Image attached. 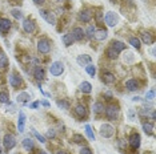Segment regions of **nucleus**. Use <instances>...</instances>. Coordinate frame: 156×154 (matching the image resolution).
Returning a JSON list of instances; mask_svg holds the SVG:
<instances>
[{
	"label": "nucleus",
	"instance_id": "nucleus-1",
	"mask_svg": "<svg viewBox=\"0 0 156 154\" xmlns=\"http://www.w3.org/2000/svg\"><path fill=\"white\" fill-rule=\"evenodd\" d=\"M104 112H105V117H107V120H109V121H116L120 116V109L118 105H115V104L108 105L104 109Z\"/></svg>",
	"mask_w": 156,
	"mask_h": 154
},
{
	"label": "nucleus",
	"instance_id": "nucleus-2",
	"mask_svg": "<svg viewBox=\"0 0 156 154\" xmlns=\"http://www.w3.org/2000/svg\"><path fill=\"white\" fill-rule=\"evenodd\" d=\"M37 51L41 55H48L51 52V41L47 37H41L37 40Z\"/></svg>",
	"mask_w": 156,
	"mask_h": 154
},
{
	"label": "nucleus",
	"instance_id": "nucleus-3",
	"mask_svg": "<svg viewBox=\"0 0 156 154\" xmlns=\"http://www.w3.org/2000/svg\"><path fill=\"white\" fill-rule=\"evenodd\" d=\"M49 73L55 77L62 76L63 73H64V62L63 61H54L51 65H49Z\"/></svg>",
	"mask_w": 156,
	"mask_h": 154
},
{
	"label": "nucleus",
	"instance_id": "nucleus-4",
	"mask_svg": "<svg viewBox=\"0 0 156 154\" xmlns=\"http://www.w3.org/2000/svg\"><path fill=\"white\" fill-rule=\"evenodd\" d=\"M104 22L108 27H116L119 23V15L113 11H108L104 16Z\"/></svg>",
	"mask_w": 156,
	"mask_h": 154
},
{
	"label": "nucleus",
	"instance_id": "nucleus-5",
	"mask_svg": "<svg viewBox=\"0 0 156 154\" xmlns=\"http://www.w3.org/2000/svg\"><path fill=\"white\" fill-rule=\"evenodd\" d=\"M99 134L103 138H111L115 134V128L109 124H103L100 126V130H99Z\"/></svg>",
	"mask_w": 156,
	"mask_h": 154
},
{
	"label": "nucleus",
	"instance_id": "nucleus-6",
	"mask_svg": "<svg viewBox=\"0 0 156 154\" xmlns=\"http://www.w3.org/2000/svg\"><path fill=\"white\" fill-rule=\"evenodd\" d=\"M3 146H4L5 150H12L13 148L16 146V138L15 136L11 134V133H8V134L4 136V138H3Z\"/></svg>",
	"mask_w": 156,
	"mask_h": 154
},
{
	"label": "nucleus",
	"instance_id": "nucleus-7",
	"mask_svg": "<svg viewBox=\"0 0 156 154\" xmlns=\"http://www.w3.org/2000/svg\"><path fill=\"white\" fill-rule=\"evenodd\" d=\"M22 27H23V29H24V32L26 33H34L35 29H36V23H35V20L28 17V19L23 20Z\"/></svg>",
	"mask_w": 156,
	"mask_h": 154
},
{
	"label": "nucleus",
	"instance_id": "nucleus-8",
	"mask_svg": "<svg viewBox=\"0 0 156 154\" xmlns=\"http://www.w3.org/2000/svg\"><path fill=\"white\" fill-rule=\"evenodd\" d=\"M128 143H129V146H131V148H132L133 150H137V149L140 148V143H141L140 136L137 134V133H132V134L129 136Z\"/></svg>",
	"mask_w": 156,
	"mask_h": 154
},
{
	"label": "nucleus",
	"instance_id": "nucleus-9",
	"mask_svg": "<svg viewBox=\"0 0 156 154\" xmlns=\"http://www.w3.org/2000/svg\"><path fill=\"white\" fill-rule=\"evenodd\" d=\"M101 81L104 84H107V85H112V84H115V81H116V77L109 71H103L101 72Z\"/></svg>",
	"mask_w": 156,
	"mask_h": 154
},
{
	"label": "nucleus",
	"instance_id": "nucleus-10",
	"mask_svg": "<svg viewBox=\"0 0 156 154\" xmlns=\"http://www.w3.org/2000/svg\"><path fill=\"white\" fill-rule=\"evenodd\" d=\"M40 16L43 17L48 24H51V25H55L56 24V17H55V15L52 12L45 11V9H40Z\"/></svg>",
	"mask_w": 156,
	"mask_h": 154
},
{
	"label": "nucleus",
	"instance_id": "nucleus-11",
	"mask_svg": "<svg viewBox=\"0 0 156 154\" xmlns=\"http://www.w3.org/2000/svg\"><path fill=\"white\" fill-rule=\"evenodd\" d=\"M8 77H9V79H8L9 85H11L12 88H19V86L23 84L22 77H20L19 75H17V73H11V75H9Z\"/></svg>",
	"mask_w": 156,
	"mask_h": 154
},
{
	"label": "nucleus",
	"instance_id": "nucleus-12",
	"mask_svg": "<svg viewBox=\"0 0 156 154\" xmlns=\"http://www.w3.org/2000/svg\"><path fill=\"white\" fill-rule=\"evenodd\" d=\"M71 35H72V37L75 41H81L84 37H86V32H84V29L81 27H75L72 29V32H71Z\"/></svg>",
	"mask_w": 156,
	"mask_h": 154
},
{
	"label": "nucleus",
	"instance_id": "nucleus-13",
	"mask_svg": "<svg viewBox=\"0 0 156 154\" xmlns=\"http://www.w3.org/2000/svg\"><path fill=\"white\" fill-rule=\"evenodd\" d=\"M26 120H27V116L24 113V110H20L19 120H17V130H19V133H23L24 129H26Z\"/></svg>",
	"mask_w": 156,
	"mask_h": 154
},
{
	"label": "nucleus",
	"instance_id": "nucleus-14",
	"mask_svg": "<svg viewBox=\"0 0 156 154\" xmlns=\"http://www.w3.org/2000/svg\"><path fill=\"white\" fill-rule=\"evenodd\" d=\"M92 11L91 9H83V11H80L79 13V19H80V22H83V23H90L91 20H92Z\"/></svg>",
	"mask_w": 156,
	"mask_h": 154
},
{
	"label": "nucleus",
	"instance_id": "nucleus-15",
	"mask_svg": "<svg viewBox=\"0 0 156 154\" xmlns=\"http://www.w3.org/2000/svg\"><path fill=\"white\" fill-rule=\"evenodd\" d=\"M11 27H12L11 20L5 19V17H2V19H0V32L2 33H7L9 29H11Z\"/></svg>",
	"mask_w": 156,
	"mask_h": 154
},
{
	"label": "nucleus",
	"instance_id": "nucleus-16",
	"mask_svg": "<svg viewBox=\"0 0 156 154\" xmlns=\"http://www.w3.org/2000/svg\"><path fill=\"white\" fill-rule=\"evenodd\" d=\"M126 88L127 90H129V92H136L137 89H139V81H137L136 79H129L126 81Z\"/></svg>",
	"mask_w": 156,
	"mask_h": 154
},
{
	"label": "nucleus",
	"instance_id": "nucleus-17",
	"mask_svg": "<svg viewBox=\"0 0 156 154\" xmlns=\"http://www.w3.org/2000/svg\"><path fill=\"white\" fill-rule=\"evenodd\" d=\"M76 62L79 64L80 66H86L88 64H91L92 62V57L90 55H80L76 57Z\"/></svg>",
	"mask_w": 156,
	"mask_h": 154
},
{
	"label": "nucleus",
	"instance_id": "nucleus-18",
	"mask_svg": "<svg viewBox=\"0 0 156 154\" xmlns=\"http://www.w3.org/2000/svg\"><path fill=\"white\" fill-rule=\"evenodd\" d=\"M34 77L37 80V81H41V80L45 79V71H44L43 66H40V65L35 66V69H34Z\"/></svg>",
	"mask_w": 156,
	"mask_h": 154
},
{
	"label": "nucleus",
	"instance_id": "nucleus-19",
	"mask_svg": "<svg viewBox=\"0 0 156 154\" xmlns=\"http://www.w3.org/2000/svg\"><path fill=\"white\" fill-rule=\"evenodd\" d=\"M75 114L79 118H87L88 117V110H87V108L84 106V105H76V108H75Z\"/></svg>",
	"mask_w": 156,
	"mask_h": 154
},
{
	"label": "nucleus",
	"instance_id": "nucleus-20",
	"mask_svg": "<svg viewBox=\"0 0 156 154\" xmlns=\"http://www.w3.org/2000/svg\"><path fill=\"white\" fill-rule=\"evenodd\" d=\"M141 41H143L144 44H147V45H152L155 43V37H154V35L150 33V32H143L141 33Z\"/></svg>",
	"mask_w": 156,
	"mask_h": 154
},
{
	"label": "nucleus",
	"instance_id": "nucleus-21",
	"mask_svg": "<svg viewBox=\"0 0 156 154\" xmlns=\"http://www.w3.org/2000/svg\"><path fill=\"white\" fill-rule=\"evenodd\" d=\"M109 47H111L112 49H115L118 53H120V52H123L126 49V44H124L123 41H119V40H113Z\"/></svg>",
	"mask_w": 156,
	"mask_h": 154
},
{
	"label": "nucleus",
	"instance_id": "nucleus-22",
	"mask_svg": "<svg viewBox=\"0 0 156 154\" xmlns=\"http://www.w3.org/2000/svg\"><path fill=\"white\" fill-rule=\"evenodd\" d=\"M22 145H23V148L26 149L27 152H31V150L35 149V142H34V139L30 138V137H26V138H24L23 142H22Z\"/></svg>",
	"mask_w": 156,
	"mask_h": 154
},
{
	"label": "nucleus",
	"instance_id": "nucleus-23",
	"mask_svg": "<svg viewBox=\"0 0 156 154\" xmlns=\"http://www.w3.org/2000/svg\"><path fill=\"white\" fill-rule=\"evenodd\" d=\"M30 94H28L27 92H22V93H19L17 94V97H16V101L19 104H23V105H26V104H28L30 102Z\"/></svg>",
	"mask_w": 156,
	"mask_h": 154
},
{
	"label": "nucleus",
	"instance_id": "nucleus-24",
	"mask_svg": "<svg viewBox=\"0 0 156 154\" xmlns=\"http://www.w3.org/2000/svg\"><path fill=\"white\" fill-rule=\"evenodd\" d=\"M128 43H129L131 47L135 48L136 51H139L140 48H141V41H140V38L136 37V36H131V37L128 38Z\"/></svg>",
	"mask_w": 156,
	"mask_h": 154
},
{
	"label": "nucleus",
	"instance_id": "nucleus-25",
	"mask_svg": "<svg viewBox=\"0 0 156 154\" xmlns=\"http://www.w3.org/2000/svg\"><path fill=\"white\" fill-rule=\"evenodd\" d=\"M79 90L81 93H86V94H90L92 92V85L88 81H83L79 85Z\"/></svg>",
	"mask_w": 156,
	"mask_h": 154
},
{
	"label": "nucleus",
	"instance_id": "nucleus-26",
	"mask_svg": "<svg viewBox=\"0 0 156 154\" xmlns=\"http://www.w3.org/2000/svg\"><path fill=\"white\" fill-rule=\"evenodd\" d=\"M108 36V32H107V29H99L95 32V38H96L98 41H103V40H105Z\"/></svg>",
	"mask_w": 156,
	"mask_h": 154
},
{
	"label": "nucleus",
	"instance_id": "nucleus-27",
	"mask_svg": "<svg viewBox=\"0 0 156 154\" xmlns=\"http://www.w3.org/2000/svg\"><path fill=\"white\" fill-rule=\"evenodd\" d=\"M104 109H105L104 104L100 102V101H96V102L94 104V106H92V110H94V113H96V114L104 113Z\"/></svg>",
	"mask_w": 156,
	"mask_h": 154
},
{
	"label": "nucleus",
	"instance_id": "nucleus-28",
	"mask_svg": "<svg viewBox=\"0 0 156 154\" xmlns=\"http://www.w3.org/2000/svg\"><path fill=\"white\" fill-rule=\"evenodd\" d=\"M56 105H58V108H59V109H63V110H68L69 108H71L69 101H67L66 99L58 100V101H56Z\"/></svg>",
	"mask_w": 156,
	"mask_h": 154
},
{
	"label": "nucleus",
	"instance_id": "nucleus-29",
	"mask_svg": "<svg viewBox=\"0 0 156 154\" xmlns=\"http://www.w3.org/2000/svg\"><path fill=\"white\" fill-rule=\"evenodd\" d=\"M62 41L64 43L66 47H71L75 40H73V37H72V35L71 33H66V35H63L62 36Z\"/></svg>",
	"mask_w": 156,
	"mask_h": 154
},
{
	"label": "nucleus",
	"instance_id": "nucleus-30",
	"mask_svg": "<svg viewBox=\"0 0 156 154\" xmlns=\"http://www.w3.org/2000/svg\"><path fill=\"white\" fill-rule=\"evenodd\" d=\"M9 61H8V57L5 56L4 52L0 51V69H5L8 66Z\"/></svg>",
	"mask_w": 156,
	"mask_h": 154
},
{
	"label": "nucleus",
	"instance_id": "nucleus-31",
	"mask_svg": "<svg viewBox=\"0 0 156 154\" xmlns=\"http://www.w3.org/2000/svg\"><path fill=\"white\" fill-rule=\"evenodd\" d=\"M105 56H107L109 60H116V59L119 57V53L115 49H112L111 47H108L107 49H105Z\"/></svg>",
	"mask_w": 156,
	"mask_h": 154
},
{
	"label": "nucleus",
	"instance_id": "nucleus-32",
	"mask_svg": "<svg viewBox=\"0 0 156 154\" xmlns=\"http://www.w3.org/2000/svg\"><path fill=\"white\" fill-rule=\"evenodd\" d=\"M143 130H144L145 134H148V136L154 134V124H152V122H144L143 124Z\"/></svg>",
	"mask_w": 156,
	"mask_h": 154
},
{
	"label": "nucleus",
	"instance_id": "nucleus-33",
	"mask_svg": "<svg viewBox=\"0 0 156 154\" xmlns=\"http://www.w3.org/2000/svg\"><path fill=\"white\" fill-rule=\"evenodd\" d=\"M0 102L2 104L9 102V93L7 92V90H2V92H0Z\"/></svg>",
	"mask_w": 156,
	"mask_h": 154
},
{
	"label": "nucleus",
	"instance_id": "nucleus-34",
	"mask_svg": "<svg viewBox=\"0 0 156 154\" xmlns=\"http://www.w3.org/2000/svg\"><path fill=\"white\" fill-rule=\"evenodd\" d=\"M87 35V37H90V38H94L95 36V32H96V28H95V25H92V24H90V25L87 27V29L84 31Z\"/></svg>",
	"mask_w": 156,
	"mask_h": 154
},
{
	"label": "nucleus",
	"instance_id": "nucleus-35",
	"mask_svg": "<svg viewBox=\"0 0 156 154\" xmlns=\"http://www.w3.org/2000/svg\"><path fill=\"white\" fill-rule=\"evenodd\" d=\"M84 130H86V134H87V137L91 139V141H95V133L94 130H92V128H91V125H86L84 126Z\"/></svg>",
	"mask_w": 156,
	"mask_h": 154
},
{
	"label": "nucleus",
	"instance_id": "nucleus-36",
	"mask_svg": "<svg viewBox=\"0 0 156 154\" xmlns=\"http://www.w3.org/2000/svg\"><path fill=\"white\" fill-rule=\"evenodd\" d=\"M84 68H86V72H87L91 77H94L95 75H96V68H95V65L92 64V62H91V64H88V65H86Z\"/></svg>",
	"mask_w": 156,
	"mask_h": 154
},
{
	"label": "nucleus",
	"instance_id": "nucleus-37",
	"mask_svg": "<svg viewBox=\"0 0 156 154\" xmlns=\"http://www.w3.org/2000/svg\"><path fill=\"white\" fill-rule=\"evenodd\" d=\"M72 141L75 143H84L86 142V138H84L81 134H73L72 136Z\"/></svg>",
	"mask_w": 156,
	"mask_h": 154
},
{
	"label": "nucleus",
	"instance_id": "nucleus-38",
	"mask_svg": "<svg viewBox=\"0 0 156 154\" xmlns=\"http://www.w3.org/2000/svg\"><path fill=\"white\" fill-rule=\"evenodd\" d=\"M11 15H12L13 17H15V19H17V20L23 19V12L20 11V9H17V8L11 9Z\"/></svg>",
	"mask_w": 156,
	"mask_h": 154
},
{
	"label": "nucleus",
	"instance_id": "nucleus-39",
	"mask_svg": "<svg viewBox=\"0 0 156 154\" xmlns=\"http://www.w3.org/2000/svg\"><path fill=\"white\" fill-rule=\"evenodd\" d=\"M154 99H155V89L151 88L147 93H145V100L147 101H154Z\"/></svg>",
	"mask_w": 156,
	"mask_h": 154
},
{
	"label": "nucleus",
	"instance_id": "nucleus-40",
	"mask_svg": "<svg viewBox=\"0 0 156 154\" xmlns=\"http://www.w3.org/2000/svg\"><path fill=\"white\" fill-rule=\"evenodd\" d=\"M32 133H34V136H35V137H36L41 143H45V142H47V139H45L44 136H41L40 133H37L36 130H35V129H32Z\"/></svg>",
	"mask_w": 156,
	"mask_h": 154
},
{
	"label": "nucleus",
	"instance_id": "nucleus-41",
	"mask_svg": "<svg viewBox=\"0 0 156 154\" xmlns=\"http://www.w3.org/2000/svg\"><path fill=\"white\" fill-rule=\"evenodd\" d=\"M45 137L54 139V138L56 137V132H55V129H48V132H47V134H45Z\"/></svg>",
	"mask_w": 156,
	"mask_h": 154
},
{
	"label": "nucleus",
	"instance_id": "nucleus-42",
	"mask_svg": "<svg viewBox=\"0 0 156 154\" xmlns=\"http://www.w3.org/2000/svg\"><path fill=\"white\" fill-rule=\"evenodd\" d=\"M80 154H94V152L91 150V148H88V146H84V148H81Z\"/></svg>",
	"mask_w": 156,
	"mask_h": 154
},
{
	"label": "nucleus",
	"instance_id": "nucleus-43",
	"mask_svg": "<svg viewBox=\"0 0 156 154\" xmlns=\"http://www.w3.org/2000/svg\"><path fill=\"white\" fill-rule=\"evenodd\" d=\"M39 105H40V101H35V102L30 104V108H31V109H37Z\"/></svg>",
	"mask_w": 156,
	"mask_h": 154
},
{
	"label": "nucleus",
	"instance_id": "nucleus-44",
	"mask_svg": "<svg viewBox=\"0 0 156 154\" xmlns=\"http://www.w3.org/2000/svg\"><path fill=\"white\" fill-rule=\"evenodd\" d=\"M119 148L122 149V150H124L127 148V143H126V141H124V139H120L119 141Z\"/></svg>",
	"mask_w": 156,
	"mask_h": 154
},
{
	"label": "nucleus",
	"instance_id": "nucleus-45",
	"mask_svg": "<svg viewBox=\"0 0 156 154\" xmlns=\"http://www.w3.org/2000/svg\"><path fill=\"white\" fill-rule=\"evenodd\" d=\"M32 2H34L36 5H43L44 3H45V0H32Z\"/></svg>",
	"mask_w": 156,
	"mask_h": 154
},
{
	"label": "nucleus",
	"instance_id": "nucleus-46",
	"mask_svg": "<svg viewBox=\"0 0 156 154\" xmlns=\"http://www.w3.org/2000/svg\"><path fill=\"white\" fill-rule=\"evenodd\" d=\"M40 104L43 105V106H45V108H49L51 106V104L48 102V101H45V100H43V101H40Z\"/></svg>",
	"mask_w": 156,
	"mask_h": 154
},
{
	"label": "nucleus",
	"instance_id": "nucleus-47",
	"mask_svg": "<svg viewBox=\"0 0 156 154\" xmlns=\"http://www.w3.org/2000/svg\"><path fill=\"white\" fill-rule=\"evenodd\" d=\"M96 20H98L99 23L101 22V12H98V13H96Z\"/></svg>",
	"mask_w": 156,
	"mask_h": 154
},
{
	"label": "nucleus",
	"instance_id": "nucleus-48",
	"mask_svg": "<svg viewBox=\"0 0 156 154\" xmlns=\"http://www.w3.org/2000/svg\"><path fill=\"white\" fill-rule=\"evenodd\" d=\"M132 101H133V102H139V101H141V97L136 96V97H133V99H132Z\"/></svg>",
	"mask_w": 156,
	"mask_h": 154
},
{
	"label": "nucleus",
	"instance_id": "nucleus-49",
	"mask_svg": "<svg viewBox=\"0 0 156 154\" xmlns=\"http://www.w3.org/2000/svg\"><path fill=\"white\" fill-rule=\"evenodd\" d=\"M56 154H68V153H67L66 150H59V152L56 153Z\"/></svg>",
	"mask_w": 156,
	"mask_h": 154
},
{
	"label": "nucleus",
	"instance_id": "nucleus-50",
	"mask_svg": "<svg viewBox=\"0 0 156 154\" xmlns=\"http://www.w3.org/2000/svg\"><path fill=\"white\" fill-rule=\"evenodd\" d=\"M37 154H48L47 152H45V150H39V153Z\"/></svg>",
	"mask_w": 156,
	"mask_h": 154
},
{
	"label": "nucleus",
	"instance_id": "nucleus-51",
	"mask_svg": "<svg viewBox=\"0 0 156 154\" xmlns=\"http://www.w3.org/2000/svg\"><path fill=\"white\" fill-rule=\"evenodd\" d=\"M0 154H5L4 153V149H3V148H0Z\"/></svg>",
	"mask_w": 156,
	"mask_h": 154
}]
</instances>
